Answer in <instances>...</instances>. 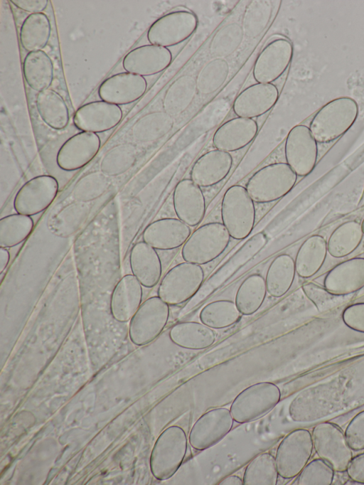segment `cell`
Listing matches in <instances>:
<instances>
[{
  "instance_id": "obj_1",
  "label": "cell",
  "mask_w": 364,
  "mask_h": 485,
  "mask_svg": "<svg viewBox=\"0 0 364 485\" xmlns=\"http://www.w3.org/2000/svg\"><path fill=\"white\" fill-rule=\"evenodd\" d=\"M115 235L101 247L92 250L86 256L77 253V275L80 319L84 329L90 334L94 330L125 328L112 316L110 303L115 286L121 279Z\"/></svg>"
},
{
  "instance_id": "obj_2",
  "label": "cell",
  "mask_w": 364,
  "mask_h": 485,
  "mask_svg": "<svg viewBox=\"0 0 364 485\" xmlns=\"http://www.w3.org/2000/svg\"><path fill=\"white\" fill-rule=\"evenodd\" d=\"M358 105L350 97H341L321 107L313 117L310 131L317 143H328L343 135L355 123Z\"/></svg>"
},
{
  "instance_id": "obj_3",
  "label": "cell",
  "mask_w": 364,
  "mask_h": 485,
  "mask_svg": "<svg viewBox=\"0 0 364 485\" xmlns=\"http://www.w3.org/2000/svg\"><path fill=\"white\" fill-rule=\"evenodd\" d=\"M297 175L288 164H268L256 171L246 183V189L254 202L264 203L277 201L294 186Z\"/></svg>"
},
{
  "instance_id": "obj_4",
  "label": "cell",
  "mask_w": 364,
  "mask_h": 485,
  "mask_svg": "<svg viewBox=\"0 0 364 485\" xmlns=\"http://www.w3.org/2000/svg\"><path fill=\"white\" fill-rule=\"evenodd\" d=\"M221 219L230 235L235 240H243L252 232L255 222L254 201L245 187L230 186L221 202Z\"/></svg>"
},
{
  "instance_id": "obj_5",
  "label": "cell",
  "mask_w": 364,
  "mask_h": 485,
  "mask_svg": "<svg viewBox=\"0 0 364 485\" xmlns=\"http://www.w3.org/2000/svg\"><path fill=\"white\" fill-rule=\"evenodd\" d=\"M230 235L219 222L205 223L193 231L181 249L184 261L199 265L218 257L227 248Z\"/></svg>"
},
{
  "instance_id": "obj_6",
  "label": "cell",
  "mask_w": 364,
  "mask_h": 485,
  "mask_svg": "<svg viewBox=\"0 0 364 485\" xmlns=\"http://www.w3.org/2000/svg\"><path fill=\"white\" fill-rule=\"evenodd\" d=\"M188 447L183 429L177 425L166 428L158 437L151 455V469L159 480L171 478L181 467Z\"/></svg>"
},
{
  "instance_id": "obj_7",
  "label": "cell",
  "mask_w": 364,
  "mask_h": 485,
  "mask_svg": "<svg viewBox=\"0 0 364 485\" xmlns=\"http://www.w3.org/2000/svg\"><path fill=\"white\" fill-rule=\"evenodd\" d=\"M280 398L281 391L276 384L259 382L242 390L232 400L230 411L236 422H249L271 411Z\"/></svg>"
},
{
  "instance_id": "obj_8",
  "label": "cell",
  "mask_w": 364,
  "mask_h": 485,
  "mask_svg": "<svg viewBox=\"0 0 364 485\" xmlns=\"http://www.w3.org/2000/svg\"><path fill=\"white\" fill-rule=\"evenodd\" d=\"M204 277L200 265L186 261L181 262L164 276L158 287V296L168 305L181 304L195 295Z\"/></svg>"
},
{
  "instance_id": "obj_9",
  "label": "cell",
  "mask_w": 364,
  "mask_h": 485,
  "mask_svg": "<svg viewBox=\"0 0 364 485\" xmlns=\"http://www.w3.org/2000/svg\"><path fill=\"white\" fill-rule=\"evenodd\" d=\"M169 305L159 296L146 299L129 321L130 340L136 346L146 345L162 332L169 318Z\"/></svg>"
},
{
  "instance_id": "obj_10",
  "label": "cell",
  "mask_w": 364,
  "mask_h": 485,
  "mask_svg": "<svg viewBox=\"0 0 364 485\" xmlns=\"http://www.w3.org/2000/svg\"><path fill=\"white\" fill-rule=\"evenodd\" d=\"M313 447L308 430L299 428L288 433L279 444L274 457L279 475L286 479L297 476L308 463Z\"/></svg>"
},
{
  "instance_id": "obj_11",
  "label": "cell",
  "mask_w": 364,
  "mask_h": 485,
  "mask_svg": "<svg viewBox=\"0 0 364 485\" xmlns=\"http://www.w3.org/2000/svg\"><path fill=\"white\" fill-rule=\"evenodd\" d=\"M311 437L314 448L320 459L328 464L334 471L343 472L353 458L345 434L336 425L329 422L314 426Z\"/></svg>"
},
{
  "instance_id": "obj_12",
  "label": "cell",
  "mask_w": 364,
  "mask_h": 485,
  "mask_svg": "<svg viewBox=\"0 0 364 485\" xmlns=\"http://www.w3.org/2000/svg\"><path fill=\"white\" fill-rule=\"evenodd\" d=\"M198 18L186 10L168 13L156 19L147 31V39L162 47L176 46L187 40L196 31Z\"/></svg>"
},
{
  "instance_id": "obj_13",
  "label": "cell",
  "mask_w": 364,
  "mask_h": 485,
  "mask_svg": "<svg viewBox=\"0 0 364 485\" xmlns=\"http://www.w3.org/2000/svg\"><path fill=\"white\" fill-rule=\"evenodd\" d=\"M58 192L57 180L50 175H41L26 181L14 199L17 213L31 216L46 210Z\"/></svg>"
},
{
  "instance_id": "obj_14",
  "label": "cell",
  "mask_w": 364,
  "mask_h": 485,
  "mask_svg": "<svg viewBox=\"0 0 364 485\" xmlns=\"http://www.w3.org/2000/svg\"><path fill=\"white\" fill-rule=\"evenodd\" d=\"M284 155L287 164L297 176H306L314 170L318 145L309 127L298 124L290 129L285 141Z\"/></svg>"
},
{
  "instance_id": "obj_15",
  "label": "cell",
  "mask_w": 364,
  "mask_h": 485,
  "mask_svg": "<svg viewBox=\"0 0 364 485\" xmlns=\"http://www.w3.org/2000/svg\"><path fill=\"white\" fill-rule=\"evenodd\" d=\"M233 417L226 407H216L203 414L193 425L188 435L191 446L204 450L220 442L231 430Z\"/></svg>"
},
{
  "instance_id": "obj_16",
  "label": "cell",
  "mask_w": 364,
  "mask_h": 485,
  "mask_svg": "<svg viewBox=\"0 0 364 485\" xmlns=\"http://www.w3.org/2000/svg\"><path fill=\"white\" fill-rule=\"evenodd\" d=\"M293 57V46L287 38L269 42L257 55L252 75L257 83H272L288 68Z\"/></svg>"
},
{
  "instance_id": "obj_17",
  "label": "cell",
  "mask_w": 364,
  "mask_h": 485,
  "mask_svg": "<svg viewBox=\"0 0 364 485\" xmlns=\"http://www.w3.org/2000/svg\"><path fill=\"white\" fill-rule=\"evenodd\" d=\"M100 139L96 133L80 132L67 139L60 147L56 163L67 171L78 170L87 165L98 153Z\"/></svg>"
},
{
  "instance_id": "obj_18",
  "label": "cell",
  "mask_w": 364,
  "mask_h": 485,
  "mask_svg": "<svg viewBox=\"0 0 364 485\" xmlns=\"http://www.w3.org/2000/svg\"><path fill=\"white\" fill-rule=\"evenodd\" d=\"M122 115L119 105L103 100L94 101L77 110L73 123L82 132L100 133L115 127L121 122Z\"/></svg>"
},
{
  "instance_id": "obj_19",
  "label": "cell",
  "mask_w": 364,
  "mask_h": 485,
  "mask_svg": "<svg viewBox=\"0 0 364 485\" xmlns=\"http://www.w3.org/2000/svg\"><path fill=\"white\" fill-rule=\"evenodd\" d=\"M173 205L178 218L190 227L200 224L205 214L203 192L191 178H183L176 184Z\"/></svg>"
},
{
  "instance_id": "obj_20",
  "label": "cell",
  "mask_w": 364,
  "mask_h": 485,
  "mask_svg": "<svg viewBox=\"0 0 364 485\" xmlns=\"http://www.w3.org/2000/svg\"><path fill=\"white\" fill-rule=\"evenodd\" d=\"M279 90L272 83H255L244 89L232 104L234 113L240 117L250 118L262 116L277 103Z\"/></svg>"
},
{
  "instance_id": "obj_21",
  "label": "cell",
  "mask_w": 364,
  "mask_h": 485,
  "mask_svg": "<svg viewBox=\"0 0 364 485\" xmlns=\"http://www.w3.org/2000/svg\"><path fill=\"white\" fill-rule=\"evenodd\" d=\"M146 87L147 82L143 76L120 73L104 80L99 87L98 95L103 101L117 105H127L141 97Z\"/></svg>"
},
{
  "instance_id": "obj_22",
  "label": "cell",
  "mask_w": 364,
  "mask_h": 485,
  "mask_svg": "<svg viewBox=\"0 0 364 485\" xmlns=\"http://www.w3.org/2000/svg\"><path fill=\"white\" fill-rule=\"evenodd\" d=\"M191 234L190 226L174 218H164L149 224L143 241L156 250H171L184 245Z\"/></svg>"
},
{
  "instance_id": "obj_23",
  "label": "cell",
  "mask_w": 364,
  "mask_h": 485,
  "mask_svg": "<svg viewBox=\"0 0 364 485\" xmlns=\"http://www.w3.org/2000/svg\"><path fill=\"white\" fill-rule=\"evenodd\" d=\"M172 60V54L165 47L148 44L129 51L122 60L124 69L141 76H150L166 69Z\"/></svg>"
},
{
  "instance_id": "obj_24",
  "label": "cell",
  "mask_w": 364,
  "mask_h": 485,
  "mask_svg": "<svg viewBox=\"0 0 364 485\" xmlns=\"http://www.w3.org/2000/svg\"><path fill=\"white\" fill-rule=\"evenodd\" d=\"M257 123L250 118L235 117L221 124L213 137L216 149L232 152L247 146L256 137Z\"/></svg>"
},
{
  "instance_id": "obj_25",
  "label": "cell",
  "mask_w": 364,
  "mask_h": 485,
  "mask_svg": "<svg viewBox=\"0 0 364 485\" xmlns=\"http://www.w3.org/2000/svg\"><path fill=\"white\" fill-rule=\"evenodd\" d=\"M324 287L338 296L354 293L364 287V257H353L333 267L323 280Z\"/></svg>"
},
{
  "instance_id": "obj_26",
  "label": "cell",
  "mask_w": 364,
  "mask_h": 485,
  "mask_svg": "<svg viewBox=\"0 0 364 485\" xmlns=\"http://www.w3.org/2000/svg\"><path fill=\"white\" fill-rule=\"evenodd\" d=\"M142 287L132 274L125 275L119 280L110 303L112 315L117 321L125 324L133 317L141 304Z\"/></svg>"
},
{
  "instance_id": "obj_27",
  "label": "cell",
  "mask_w": 364,
  "mask_h": 485,
  "mask_svg": "<svg viewBox=\"0 0 364 485\" xmlns=\"http://www.w3.org/2000/svg\"><path fill=\"white\" fill-rule=\"evenodd\" d=\"M229 152L213 149L200 156L190 172L191 179L200 187H209L222 181L232 166Z\"/></svg>"
},
{
  "instance_id": "obj_28",
  "label": "cell",
  "mask_w": 364,
  "mask_h": 485,
  "mask_svg": "<svg viewBox=\"0 0 364 485\" xmlns=\"http://www.w3.org/2000/svg\"><path fill=\"white\" fill-rule=\"evenodd\" d=\"M132 275L146 288L156 286L161 277V259L154 247L144 241L134 244L129 253Z\"/></svg>"
},
{
  "instance_id": "obj_29",
  "label": "cell",
  "mask_w": 364,
  "mask_h": 485,
  "mask_svg": "<svg viewBox=\"0 0 364 485\" xmlns=\"http://www.w3.org/2000/svg\"><path fill=\"white\" fill-rule=\"evenodd\" d=\"M169 338L176 346L191 350H201L214 343L215 331L203 323L183 321L173 325Z\"/></svg>"
},
{
  "instance_id": "obj_30",
  "label": "cell",
  "mask_w": 364,
  "mask_h": 485,
  "mask_svg": "<svg viewBox=\"0 0 364 485\" xmlns=\"http://www.w3.org/2000/svg\"><path fill=\"white\" fill-rule=\"evenodd\" d=\"M327 252V242L322 235L309 237L301 244L296 255L294 262L297 275L302 278L314 276L323 266Z\"/></svg>"
},
{
  "instance_id": "obj_31",
  "label": "cell",
  "mask_w": 364,
  "mask_h": 485,
  "mask_svg": "<svg viewBox=\"0 0 364 485\" xmlns=\"http://www.w3.org/2000/svg\"><path fill=\"white\" fill-rule=\"evenodd\" d=\"M197 90L196 80L193 76L178 77L165 92L162 103L164 112L173 118L179 116L192 104Z\"/></svg>"
},
{
  "instance_id": "obj_32",
  "label": "cell",
  "mask_w": 364,
  "mask_h": 485,
  "mask_svg": "<svg viewBox=\"0 0 364 485\" xmlns=\"http://www.w3.org/2000/svg\"><path fill=\"white\" fill-rule=\"evenodd\" d=\"M36 109L41 119L50 128L60 130L69 122L68 108L63 97L53 89L39 92L36 98Z\"/></svg>"
},
{
  "instance_id": "obj_33",
  "label": "cell",
  "mask_w": 364,
  "mask_h": 485,
  "mask_svg": "<svg viewBox=\"0 0 364 485\" xmlns=\"http://www.w3.org/2000/svg\"><path fill=\"white\" fill-rule=\"evenodd\" d=\"M25 80L38 92L50 86L53 78V65L49 55L43 50L28 53L23 63Z\"/></svg>"
},
{
  "instance_id": "obj_34",
  "label": "cell",
  "mask_w": 364,
  "mask_h": 485,
  "mask_svg": "<svg viewBox=\"0 0 364 485\" xmlns=\"http://www.w3.org/2000/svg\"><path fill=\"white\" fill-rule=\"evenodd\" d=\"M294 259L288 254L277 256L269 265L266 274L267 291L273 297L284 295L291 288L295 277Z\"/></svg>"
},
{
  "instance_id": "obj_35",
  "label": "cell",
  "mask_w": 364,
  "mask_h": 485,
  "mask_svg": "<svg viewBox=\"0 0 364 485\" xmlns=\"http://www.w3.org/2000/svg\"><path fill=\"white\" fill-rule=\"evenodd\" d=\"M89 213L90 208L83 202L70 204L49 219L48 228L55 235L68 238L80 229Z\"/></svg>"
},
{
  "instance_id": "obj_36",
  "label": "cell",
  "mask_w": 364,
  "mask_h": 485,
  "mask_svg": "<svg viewBox=\"0 0 364 485\" xmlns=\"http://www.w3.org/2000/svg\"><path fill=\"white\" fill-rule=\"evenodd\" d=\"M51 32L49 18L43 13L31 14L23 21L19 33L21 45L26 51L41 50Z\"/></svg>"
},
{
  "instance_id": "obj_37",
  "label": "cell",
  "mask_w": 364,
  "mask_h": 485,
  "mask_svg": "<svg viewBox=\"0 0 364 485\" xmlns=\"http://www.w3.org/2000/svg\"><path fill=\"white\" fill-rule=\"evenodd\" d=\"M173 125V118L164 111L151 112L135 122L132 134L134 139L139 142H153L166 135Z\"/></svg>"
},
{
  "instance_id": "obj_38",
  "label": "cell",
  "mask_w": 364,
  "mask_h": 485,
  "mask_svg": "<svg viewBox=\"0 0 364 485\" xmlns=\"http://www.w3.org/2000/svg\"><path fill=\"white\" fill-rule=\"evenodd\" d=\"M363 232L356 220L346 221L338 226L327 242L328 252L333 257L341 258L351 254L360 245Z\"/></svg>"
},
{
  "instance_id": "obj_39",
  "label": "cell",
  "mask_w": 364,
  "mask_h": 485,
  "mask_svg": "<svg viewBox=\"0 0 364 485\" xmlns=\"http://www.w3.org/2000/svg\"><path fill=\"white\" fill-rule=\"evenodd\" d=\"M265 279L259 274L248 276L240 285L235 302L242 315L255 313L262 305L267 294Z\"/></svg>"
},
{
  "instance_id": "obj_40",
  "label": "cell",
  "mask_w": 364,
  "mask_h": 485,
  "mask_svg": "<svg viewBox=\"0 0 364 485\" xmlns=\"http://www.w3.org/2000/svg\"><path fill=\"white\" fill-rule=\"evenodd\" d=\"M34 223L31 216L14 213L0 219V247H13L31 234Z\"/></svg>"
},
{
  "instance_id": "obj_41",
  "label": "cell",
  "mask_w": 364,
  "mask_h": 485,
  "mask_svg": "<svg viewBox=\"0 0 364 485\" xmlns=\"http://www.w3.org/2000/svg\"><path fill=\"white\" fill-rule=\"evenodd\" d=\"M279 476L275 457L269 452H262L247 465L243 474V484L276 485Z\"/></svg>"
},
{
  "instance_id": "obj_42",
  "label": "cell",
  "mask_w": 364,
  "mask_h": 485,
  "mask_svg": "<svg viewBox=\"0 0 364 485\" xmlns=\"http://www.w3.org/2000/svg\"><path fill=\"white\" fill-rule=\"evenodd\" d=\"M241 313L235 302L230 300H217L206 304L200 311L201 322L211 329H224L236 324Z\"/></svg>"
},
{
  "instance_id": "obj_43",
  "label": "cell",
  "mask_w": 364,
  "mask_h": 485,
  "mask_svg": "<svg viewBox=\"0 0 364 485\" xmlns=\"http://www.w3.org/2000/svg\"><path fill=\"white\" fill-rule=\"evenodd\" d=\"M136 161V151L130 144H119L102 157L100 171L107 176H117L129 171Z\"/></svg>"
},
{
  "instance_id": "obj_44",
  "label": "cell",
  "mask_w": 364,
  "mask_h": 485,
  "mask_svg": "<svg viewBox=\"0 0 364 485\" xmlns=\"http://www.w3.org/2000/svg\"><path fill=\"white\" fill-rule=\"evenodd\" d=\"M230 72L228 63L222 58H216L206 64L198 75L196 85L203 95L216 92L225 82Z\"/></svg>"
},
{
  "instance_id": "obj_45",
  "label": "cell",
  "mask_w": 364,
  "mask_h": 485,
  "mask_svg": "<svg viewBox=\"0 0 364 485\" xmlns=\"http://www.w3.org/2000/svg\"><path fill=\"white\" fill-rule=\"evenodd\" d=\"M106 176L102 172H93L81 178L74 187V198L85 203L100 197L109 186Z\"/></svg>"
},
{
  "instance_id": "obj_46",
  "label": "cell",
  "mask_w": 364,
  "mask_h": 485,
  "mask_svg": "<svg viewBox=\"0 0 364 485\" xmlns=\"http://www.w3.org/2000/svg\"><path fill=\"white\" fill-rule=\"evenodd\" d=\"M334 477V470L321 459H315L307 463L298 474L294 484L330 485Z\"/></svg>"
},
{
  "instance_id": "obj_47",
  "label": "cell",
  "mask_w": 364,
  "mask_h": 485,
  "mask_svg": "<svg viewBox=\"0 0 364 485\" xmlns=\"http://www.w3.org/2000/svg\"><path fill=\"white\" fill-rule=\"evenodd\" d=\"M301 288L306 297L320 311H330L339 306L343 300V296L334 294L314 282L304 283Z\"/></svg>"
},
{
  "instance_id": "obj_48",
  "label": "cell",
  "mask_w": 364,
  "mask_h": 485,
  "mask_svg": "<svg viewBox=\"0 0 364 485\" xmlns=\"http://www.w3.org/2000/svg\"><path fill=\"white\" fill-rule=\"evenodd\" d=\"M241 41V29L236 24L227 26L215 37L211 50L217 54H228L235 50Z\"/></svg>"
},
{
  "instance_id": "obj_49",
  "label": "cell",
  "mask_w": 364,
  "mask_h": 485,
  "mask_svg": "<svg viewBox=\"0 0 364 485\" xmlns=\"http://www.w3.org/2000/svg\"><path fill=\"white\" fill-rule=\"evenodd\" d=\"M344 434L352 450L358 452L364 449V410L351 419Z\"/></svg>"
},
{
  "instance_id": "obj_50",
  "label": "cell",
  "mask_w": 364,
  "mask_h": 485,
  "mask_svg": "<svg viewBox=\"0 0 364 485\" xmlns=\"http://www.w3.org/2000/svg\"><path fill=\"white\" fill-rule=\"evenodd\" d=\"M342 319L350 329L364 333V302L355 303L346 307Z\"/></svg>"
},
{
  "instance_id": "obj_51",
  "label": "cell",
  "mask_w": 364,
  "mask_h": 485,
  "mask_svg": "<svg viewBox=\"0 0 364 485\" xmlns=\"http://www.w3.org/2000/svg\"><path fill=\"white\" fill-rule=\"evenodd\" d=\"M346 472L353 481L364 484V452L351 459Z\"/></svg>"
},
{
  "instance_id": "obj_52",
  "label": "cell",
  "mask_w": 364,
  "mask_h": 485,
  "mask_svg": "<svg viewBox=\"0 0 364 485\" xmlns=\"http://www.w3.org/2000/svg\"><path fill=\"white\" fill-rule=\"evenodd\" d=\"M17 8L31 14L42 13L48 5V0H11Z\"/></svg>"
},
{
  "instance_id": "obj_53",
  "label": "cell",
  "mask_w": 364,
  "mask_h": 485,
  "mask_svg": "<svg viewBox=\"0 0 364 485\" xmlns=\"http://www.w3.org/2000/svg\"><path fill=\"white\" fill-rule=\"evenodd\" d=\"M10 261V253L6 248H0V273L3 274L4 271L8 267Z\"/></svg>"
},
{
  "instance_id": "obj_54",
  "label": "cell",
  "mask_w": 364,
  "mask_h": 485,
  "mask_svg": "<svg viewBox=\"0 0 364 485\" xmlns=\"http://www.w3.org/2000/svg\"><path fill=\"white\" fill-rule=\"evenodd\" d=\"M219 485H242L243 480L237 475H230L222 479Z\"/></svg>"
},
{
  "instance_id": "obj_55",
  "label": "cell",
  "mask_w": 364,
  "mask_h": 485,
  "mask_svg": "<svg viewBox=\"0 0 364 485\" xmlns=\"http://www.w3.org/2000/svg\"><path fill=\"white\" fill-rule=\"evenodd\" d=\"M361 227H362V230H363V234H364V218H363V221H362V223H361Z\"/></svg>"
}]
</instances>
